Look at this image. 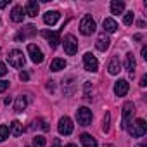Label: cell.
Returning a JSON list of instances; mask_svg holds the SVG:
<instances>
[{"instance_id": "1", "label": "cell", "mask_w": 147, "mask_h": 147, "mask_svg": "<svg viewBox=\"0 0 147 147\" xmlns=\"http://www.w3.org/2000/svg\"><path fill=\"white\" fill-rule=\"evenodd\" d=\"M126 130H128V133L131 135V137H144L145 135V131H147V123L142 119V118H138V119H135V121H131L128 126H126Z\"/></svg>"}, {"instance_id": "2", "label": "cell", "mask_w": 147, "mask_h": 147, "mask_svg": "<svg viewBox=\"0 0 147 147\" xmlns=\"http://www.w3.org/2000/svg\"><path fill=\"white\" fill-rule=\"evenodd\" d=\"M95 28H97V24H95V21L92 19V16H85L82 21H80V31L83 33V35H92L94 31H95Z\"/></svg>"}, {"instance_id": "3", "label": "cell", "mask_w": 147, "mask_h": 147, "mask_svg": "<svg viewBox=\"0 0 147 147\" xmlns=\"http://www.w3.org/2000/svg\"><path fill=\"white\" fill-rule=\"evenodd\" d=\"M133 114H135V106L133 102H126L123 106V119H121V126L126 128L131 121H133Z\"/></svg>"}, {"instance_id": "4", "label": "cell", "mask_w": 147, "mask_h": 147, "mask_svg": "<svg viewBox=\"0 0 147 147\" xmlns=\"http://www.w3.org/2000/svg\"><path fill=\"white\" fill-rule=\"evenodd\" d=\"M62 42H64V50L67 55H75L78 52V40L73 35H66Z\"/></svg>"}, {"instance_id": "5", "label": "cell", "mask_w": 147, "mask_h": 147, "mask_svg": "<svg viewBox=\"0 0 147 147\" xmlns=\"http://www.w3.org/2000/svg\"><path fill=\"white\" fill-rule=\"evenodd\" d=\"M76 119H78V125L82 126H88L92 123V111L88 107H80L76 111Z\"/></svg>"}, {"instance_id": "6", "label": "cell", "mask_w": 147, "mask_h": 147, "mask_svg": "<svg viewBox=\"0 0 147 147\" xmlns=\"http://www.w3.org/2000/svg\"><path fill=\"white\" fill-rule=\"evenodd\" d=\"M24 62H26V59H24V55H23V52L21 50H12L11 54H9V64L12 66V67H23L24 66Z\"/></svg>"}, {"instance_id": "7", "label": "cell", "mask_w": 147, "mask_h": 147, "mask_svg": "<svg viewBox=\"0 0 147 147\" xmlns=\"http://www.w3.org/2000/svg\"><path fill=\"white\" fill-rule=\"evenodd\" d=\"M57 130H59L61 135H71L73 133V121H71V118H67V116L61 118L59 125H57Z\"/></svg>"}, {"instance_id": "8", "label": "cell", "mask_w": 147, "mask_h": 147, "mask_svg": "<svg viewBox=\"0 0 147 147\" xmlns=\"http://www.w3.org/2000/svg\"><path fill=\"white\" fill-rule=\"evenodd\" d=\"M83 64H85V69L90 71V73H95L99 69V61L95 59V55H92L90 52H87L83 55Z\"/></svg>"}, {"instance_id": "9", "label": "cell", "mask_w": 147, "mask_h": 147, "mask_svg": "<svg viewBox=\"0 0 147 147\" xmlns=\"http://www.w3.org/2000/svg\"><path fill=\"white\" fill-rule=\"evenodd\" d=\"M28 54H30V59L35 62V64H40L43 61V52L35 45V43H30L28 45Z\"/></svg>"}, {"instance_id": "10", "label": "cell", "mask_w": 147, "mask_h": 147, "mask_svg": "<svg viewBox=\"0 0 147 147\" xmlns=\"http://www.w3.org/2000/svg\"><path fill=\"white\" fill-rule=\"evenodd\" d=\"M42 36L49 42V45H50L52 49H55V47L59 45V42H61L59 31H49V30H45V31H42Z\"/></svg>"}, {"instance_id": "11", "label": "cell", "mask_w": 147, "mask_h": 147, "mask_svg": "<svg viewBox=\"0 0 147 147\" xmlns=\"http://www.w3.org/2000/svg\"><path fill=\"white\" fill-rule=\"evenodd\" d=\"M109 45H111V40H109V36L106 35V33H100L99 36H97V42H95V47L100 50V52H106L107 49H109Z\"/></svg>"}, {"instance_id": "12", "label": "cell", "mask_w": 147, "mask_h": 147, "mask_svg": "<svg viewBox=\"0 0 147 147\" xmlns=\"http://www.w3.org/2000/svg\"><path fill=\"white\" fill-rule=\"evenodd\" d=\"M128 82L126 80H118L116 83H114V94L118 95V97H123V95H126L128 94Z\"/></svg>"}, {"instance_id": "13", "label": "cell", "mask_w": 147, "mask_h": 147, "mask_svg": "<svg viewBox=\"0 0 147 147\" xmlns=\"http://www.w3.org/2000/svg\"><path fill=\"white\" fill-rule=\"evenodd\" d=\"M24 9L21 7V5H16L12 11H11V19L14 21V23H23V19H24Z\"/></svg>"}, {"instance_id": "14", "label": "cell", "mask_w": 147, "mask_h": 147, "mask_svg": "<svg viewBox=\"0 0 147 147\" xmlns=\"http://www.w3.org/2000/svg\"><path fill=\"white\" fill-rule=\"evenodd\" d=\"M59 18H61V14H59L57 11H49V12L43 14V21H45V24H49V26H54V24L59 21Z\"/></svg>"}, {"instance_id": "15", "label": "cell", "mask_w": 147, "mask_h": 147, "mask_svg": "<svg viewBox=\"0 0 147 147\" xmlns=\"http://www.w3.org/2000/svg\"><path fill=\"white\" fill-rule=\"evenodd\" d=\"M24 14H28L30 18H36V14H38V4L35 2V0H28V4L24 7Z\"/></svg>"}, {"instance_id": "16", "label": "cell", "mask_w": 147, "mask_h": 147, "mask_svg": "<svg viewBox=\"0 0 147 147\" xmlns=\"http://www.w3.org/2000/svg\"><path fill=\"white\" fill-rule=\"evenodd\" d=\"M102 26H104V33H114L118 30V23L113 18H106L104 23H102Z\"/></svg>"}, {"instance_id": "17", "label": "cell", "mask_w": 147, "mask_h": 147, "mask_svg": "<svg viewBox=\"0 0 147 147\" xmlns=\"http://www.w3.org/2000/svg\"><path fill=\"white\" fill-rule=\"evenodd\" d=\"M107 69H109L111 75H118V73L121 71V62H119V59H118V57H113V59L109 61V64H107Z\"/></svg>"}, {"instance_id": "18", "label": "cell", "mask_w": 147, "mask_h": 147, "mask_svg": "<svg viewBox=\"0 0 147 147\" xmlns=\"http://www.w3.org/2000/svg\"><path fill=\"white\" fill-rule=\"evenodd\" d=\"M123 11H125V2H123V0H113V2H111V12L118 16Z\"/></svg>"}, {"instance_id": "19", "label": "cell", "mask_w": 147, "mask_h": 147, "mask_svg": "<svg viewBox=\"0 0 147 147\" xmlns=\"http://www.w3.org/2000/svg\"><path fill=\"white\" fill-rule=\"evenodd\" d=\"M80 140H82L83 147H97V140H95L92 135H88V133H83V135L80 137Z\"/></svg>"}, {"instance_id": "20", "label": "cell", "mask_w": 147, "mask_h": 147, "mask_svg": "<svg viewBox=\"0 0 147 147\" xmlns=\"http://www.w3.org/2000/svg\"><path fill=\"white\" fill-rule=\"evenodd\" d=\"M26 106H28V99L23 97V95H19V97L16 99V102H14V109H16L18 113H23V111L26 109Z\"/></svg>"}, {"instance_id": "21", "label": "cell", "mask_w": 147, "mask_h": 147, "mask_svg": "<svg viewBox=\"0 0 147 147\" xmlns=\"http://www.w3.org/2000/svg\"><path fill=\"white\" fill-rule=\"evenodd\" d=\"M135 66H137V62H135V57H133V54H126L125 67L130 71V75H133V71H135Z\"/></svg>"}, {"instance_id": "22", "label": "cell", "mask_w": 147, "mask_h": 147, "mask_svg": "<svg viewBox=\"0 0 147 147\" xmlns=\"http://www.w3.org/2000/svg\"><path fill=\"white\" fill-rule=\"evenodd\" d=\"M66 67V61L64 59H54L52 62H50V71H61V69H64Z\"/></svg>"}, {"instance_id": "23", "label": "cell", "mask_w": 147, "mask_h": 147, "mask_svg": "<svg viewBox=\"0 0 147 147\" xmlns=\"http://www.w3.org/2000/svg\"><path fill=\"white\" fill-rule=\"evenodd\" d=\"M14 137H19V135H23V131H24V128H23V125L19 123V121H12V125H11V130H9Z\"/></svg>"}, {"instance_id": "24", "label": "cell", "mask_w": 147, "mask_h": 147, "mask_svg": "<svg viewBox=\"0 0 147 147\" xmlns=\"http://www.w3.org/2000/svg\"><path fill=\"white\" fill-rule=\"evenodd\" d=\"M35 33H36V28H35L33 24H28V26H24V28H23L21 36H23V38H26V36H33Z\"/></svg>"}, {"instance_id": "25", "label": "cell", "mask_w": 147, "mask_h": 147, "mask_svg": "<svg viewBox=\"0 0 147 147\" xmlns=\"http://www.w3.org/2000/svg\"><path fill=\"white\" fill-rule=\"evenodd\" d=\"M9 126L7 125H0V142H4L5 138H9Z\"/></svg>"}, {"instance_id": "26", "label": "cell", "mask_w": 147, "mask_h": 147, "mask_svg": "<svg viewBox=\"0 0 147 147\" xmlns=\"http://www.w3.org/2000/svg\"><path fill=\"white\" fill-rule=\"evenodd\" d=\"M43 145H45V137L36 135V137L33 138V147H43Z\"/></svg>"}, {"instance_id": "27", "label": "cell", "mask_w": 147, "mask_h": 147, "mask_svg": "<svg viewBox=\"0 0 147 147\" xmlns=\"http://www.w3.org/2000/svg\"><path fill=\"white\" fill-rule=\"evenodd\" d=\"M123 23H125L126 26H130V24L133 23V12H126L125 18H123Z\"/></svg>"}, {"instance_id": "28", "label": "cell", "mask_w": 147, "mask_h": 147, "mask_svg": "<svg viewBox=\"0 0 147 147\" xmlns=\"http://www.w3.org/2000/svg\"><path fill=\"white\" fill-rule=\"evenodd\" d=\"M109 121H111V116H109V113H106V116H104V126H102L104 131H109Z\"/></svg>"}, {"instance_id": "29", "label": "cell", "mask_w": 147, "mask_h": 147, "mask_svg": "<svg viewBox=\"0 0 147 147\" xmlns=\"http://www.w3.org/2000/svg\"><path fill=\"white\" fill-rule=\"evenodd\" d=\"M9 88V82H5V80H0V94L2 92H5Z\"/></svg>"}, {"instance_id": "30", "label": "cell", "mask_w": 147, "mask_h": 147, "mask_svg": "<svg viewBox=\"0 0 147 147\" xmlns=\"http://www.w3.org/2000/svg\"><path fill=\"white\" fill-rule=\"evenodd\" d=\"M7 75V66L4 62H0V76H5Z\"/></svg>"}, {"instance_id": "31", "label": "cell", "mask_w": 147, "mask_h": 147, "mask_svg": "<svg viewBox=\"0 0 147 147\" xmlns=\"http://www.w3.org/2000/svg\"><path fill=\"white\" fill-rule=\"evenodd\" d=\"M19 78H21L23 82H28V80H30V75H28V73H26V71H23V73H21V75H19Z\"/></svg>"}, {"instance_id": "32", "label": "cell", "mask_w": 147, "mask_h": 147, "mask_svg": "<svg viewBox=\"0 0 147 147\" xmlns=\"http://www.w3.org/2000/svg\"><path fill=\"white\" fill-rule=\"evenodd\" d=\"M145 85H147V76L144 75V76L140 78V87H145Z\"/></svg>"}, {"instance_id": "33", "label": "cell", "mask_w": 147, "mask_h": 147, "mask_svg": "<svg viewBox=\"0 0 147 147\" xmlns=\"http://www.w3.org/2000/svg\"><path fill=\"white\" fill-rule=\"evenodd\" d=\"M50 147H61V140H59V138H54V142H52Z\"/></svg>"}, {"instance_id": "34", "label": "cell", "mask_w": 147, "mask_h": 147, "mask_svg": "<svg viewBox=\"0 0 147 147\" xmlns=\"http://www.w3.org/2000/svg\"><path fill=\"white\" fill-rule=\"evenodd\" d=\"M142 57L147 59V47H142Z\"/></svg>"}, {"instance_id": "35", "label": "cell", "mask_w": 147, "mask_h": 147, "mask_svg": "<svg viewBox=\"0 0 147 147\" xmlns=\"http://www.w3.org/2000/svg\"><path fill=\"white\" fill-rule=\"evenodd\" d=\"M7 5V0H0V9H4Z\"/></svg>"}, {"instance_id": "36", "label": "cell", "mask_w": 147, "mask_h": 147, "mask_svg": "<svg viewBox=\"0 0 147 147\" xmlns=\"http://www.w3.org/2000/svg\"><path fill=\"white\" fill-rule=\"evenodd\" d=\"M11 102H12V99H11V97H7V99H5V100H4V104H5V106H9V104H11Z\"/></svg>"}, {"instance_id": "37", "label": "cell", "mask_w": 147, "mask_h": 147, "mask_svg": "<svg viewBox=\"0 0 147 147\" xmlns=\"http://www.w3.org/2000/svg\"><path fill=\"white\" fill-rule=\"evenodd\" d=\"M66 147H78V145H75V144H67Z\"/></svg>"}]
</instances>
